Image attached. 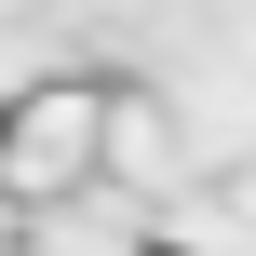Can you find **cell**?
Instances as JSON below:
<instances>
[{
  "label": "cell",
  "instance_id": "1",
  "mask_svg": "<svg viewBox=\"0 0 256 256\" xmlns=\"http://www.w3.org/2000/svg\"><path fill=\"white\" fill-rule=\"evenodd\" d=\"M135 256H189V243H135Z\"/></svg>",
  "mask_w": 256,
  "mask_h": 256
}]
</instances>
